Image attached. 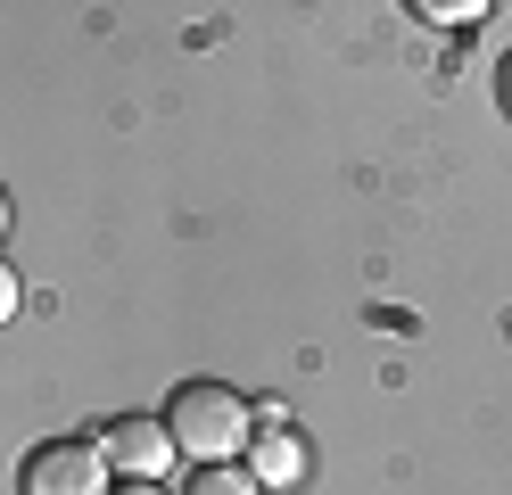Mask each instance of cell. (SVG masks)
I'll return each mask as SVG.
<instances>
[{
	"label": "cell",
	"mask_w": 512,
	"mask_h": 495,
	"mask_svg": "<svg viewBox=\"0 0 512 495\" xmlns=\"http://www.w3.org/2000/svg\"><path fill=\"white\" fill-rule=\"evenodd\" d=\"M504 116H512V58H504Z\"/></svg>",
	"instance_id": "obj_9"
},
{
	"label": "cell",
	"mask_w": 512,
	"mask_h": 495,
	"mask_svg": "<svg viewBox=\"0 0 512 495\" xmlns=\"http://www.w3.org/2000/svg\"><path fill=\"white\" fill-rule=\"evenodd\" d=\"M0 231H9V190H0Z\"/></svg>",
	"instance_id": "obj_10"
},
{
	"label": "cell",
	"mask_w": 512,
	"mask_h": 495,
	"mask_svg": "<svg viewBox=\"0 0 512 495\" xmlns=\"http://www.w3.org/2000/svg\"><path fill=\"white\" fill-rule=\"evenodd\" d=\"M166 438L174 454H199V462H232L256 438V405L223 380H182L174 405H166Z\"/></svg>",
	"instance_id": "obj_1"
},
{
	"label": "cell",
	"mask_w": 512,
	"mask_h": 495,
	"mask_svg": "<svg viewBox=\"0 0 512 495\" xmlns=\"http://www.w3.org/2000/svg\"><path fill=\"white\" fill-rule=\"evenodd\" d=\"M17 306H25V289H17V273H9V264H0V330L17 322Z\"/></svg>",
	"instance_id": "obj_7"
},
{
	"label": "cell",
	"mask_w": 512,
	"mask_h": 495,
	"mask_svg": "<svg viewBox=\"0 0 512 495\" xmlns=\"http://www.w3.org/2000/svg\"><path fill=\"white\" fill-rule=\"evenodd\" d=\"M256 429H265V438H256V479L265 487H298V438L290 429H281V405H256Z\"/></svg>",
	"instance_id": "obj_4"
},
{
	"label": "cell",
	"mask_w": 512,
	"mask_h": 495,
	"mask_svg": "<svg viewBox=\"0 0 512 495\" xmlns=\"http://www.w3.org/2000/svg\"><path fill=\"white\" fill-rule=\"evenodd\" d=\"M100 462L124 479H166V462H174V438H166V421H149V413H116L100 438Z\"/></svg>",
	"instance_id": "obj_3"
},
{
	"label": "cell",
	"mask_w": 512,
	"mask_h": 495,
	"mask_svg": "<svg viewBox=\"0 0 512 495\" xmlns=\"http://www.w3.org/2000/svg\"><path fill=\"white\" fill-rule=\"evenodd\" d=\"M108 495H166L157 479H124V487H108Z\"/></svg>",
	"instance_id": "obj_8"
},
{
	"label": "cell",
	"mask_w": 512,
	"mask_h": 495,
	"mask_svg": "<svg viewBox=\"0 0 512 495\" xmlns=\"http://www.w3.org/2000/svg\"><path fill=\"white\" fill-rule=\"evenodd\" d=\"M182 495H256V471H232V462H199Z\"/></svg>",
	"instance_id": "obj_5"
},
{
	"label": "cell",
	"mask_w": 512,
	"mask_h": 495,
	"mask_svg": "<svg viewBox=\"0 0 512 495\" xmlns=\"http://www.w3.org/2000/svg\"><path fill=\"white\" fill-rule=\"evenodd\" d=\"M413 17H430V25H471V17H488V0H455V9H446V0H413Z\"/></svg>",
	"instance_id": "obj_6"
},
{
	"label": "cell",
	"mask_w": 512,
	"mask_h": 495,
	"mask_svg": "<svg viewBox=\"0 0 512 495\" xmlns=\"http://www.w3.org/2000/svg\"><path fill=\"white\" fill-rule=\"evenodd\" d=\"M17 495H108V462L91 438H50V446L25 454Z\"/></svg>",
	"instance_id": "obj_2"
}]
</instances>
